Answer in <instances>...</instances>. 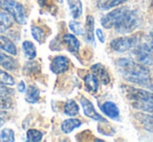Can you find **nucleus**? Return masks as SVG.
I'll return each instance as SVG.
<instances>
[{
  "label": "nucleus",
  "mask_w": 153,
  "mask_h": 142,
  "mask_svg": "<svg viewBox=\"0 0 153 142\" xmlns=\"http://www.w3.org/2000/svg\"><path fill=\"white\" fill-rule=\"evenodd\" d=\"M125 90L126 97L133 102H150L153 104V92L147 91V90L137 89V88L129 87V86H123Z\"/></svg>",
  "instance_id": "423d86ee"
},
{
  "label": "nucleus",
  "mask_w": 153,
  "mask_h": 142,
  "mask_svg": "<svg viewBox=\"0 0 153 142\" xmlns=\"http://www.w3.org/2000/svg\"><path fill=\"white\" fill-rule=\"evenodd\" d=\"M49 68L51 72L55 74H62L69 68V60L64 55H57L51 60Z\"/></svg>",
  "instance_id": "1a4fd4ad"
},
{
  "label": "nucleus",
  "mask_w": 153,
  "mask_h": 142,
  "mask_svg": "<svg viewBox=\"0 0 153 142\" xmlns=\"http://www.w3.org/2000/svg\"><path fill=\"white\" fill-rule=\"evenodd\" d=\"M132 107L135 108L136 110L143 111V112H148L153 114V104L150 102H133Z\"/></svg>",
  "instance_id": "cd10ccee"
},
{
  "label": "nucleus",
  "mask_w": 153,
  "mask_h": 142,
  "mask_svg": "<svg viewBox=\"0 0 153 142\" xmlns=\"http://www.w3.org/2000/svg\"><path fill=\"white\" fill-rule=\"evenodd\" d=\"M0 66L10 71H16L18 69L17 61L10 55L4 54L2 51H0Z\"/></svg>",
  "instance_id": "ddd939ff"
},
{
  "label": "nucleus",
  "mask_w": 153,
  "mask_h": 142,
  "mask_svg": "<svg viewBox=\"0 0 153 142\" xmlns=\"http://www.w3.org/2000/svg\"><path fill=\"white\" fill-rule=\"evenodd\" d=\"M3 122H4V121H3V119H0V127H1V125L3 124Z\"/></svg>",
  "instance_id": "4c0bfd02"
},
{
  "label": "nucleus",
  "mask_w": 153,
  "mask_h": 142,
  "mask_svg": "<svg viewBox=\"0 0 153 142\" xmlns=\"http://www.w3.org/2000/svg\"><path fill=\"white\" fill-rule=\"evenodd\" d=\"M69 28L74 35L76 36H83L84 35V28L82 26V24L80 22L76 21V20H72L69 22Z\"/></svg>",
  "instance_id": "c756f323"
},
{
  "label": "nucleus",
  "mask_w": 153,
  "mask_h": 142,
  "mask_svg": "<svg viewBox=\"0 0 153 142\" xmlns=\"http://www.w3.org/2000/svg\"><path fill=\"white\" fill-rule=\"evenodd\" d=\"M22 50L24 52L26 59L28 60H34L37 55V50L36 47H35L34 43L30 42V41H24L22 43Z\"/></svg>",
  "instance_id": "aec40b11"
},
{
  "label": "nucleus",
  "mask_w": 153,
  "mask_h": 142,
  "mask_svg": "<svg viewBox=\"0 0 153 142\" xmlns=\"http://www.w3.org/2000/svg\"><path fill=\"white\" fill-rule=\"evenodd\" d=\"M68 7L74 19H78L83 14V5L81 0H68Z\"/></svg>",
  "instance_id": "f3484780"
},
{
  "label": "nucleus",
  "mask_w": 153,
  "mask_h": 142,
  "mask_svg": "<svg viewBox=\"0 0 153 142\" xmlns=\"http://www.w3.org/2000/svg\"><path fill=\"white\" fill-rule=\"evenodd\" d=\"M96 34H97V37H98L99 41H100L101 43H104L105 42V35H104V32H102V29L98 28V29L96 30Z\"/></svg>",
  "instance_id": "473e14b6"
},
{
  "label": "nucleus",
  "mask_w": 153,
  "mask_h": 142,
  "mask_svg": "<svg viewBox=\"0 0 153 142\" xmlns=\"http://www.w3.org/2000/svg\"><path fill=\"white\" fill-rule=\"evenodd\" d=\"M127 0H100L99 1V7L104 10V11H107V10L113 9V7L123 4Z\"/></svg>",
  "instance_id": "5701e85b"
},
{
  "label": "nucleus",
  "mask_w": 153,
  "mask_h": 142,
  "mask_svg": "<svg viewBox=\"0 0 153 142\" xmlns=\"http://www.w3.org/2000/svg\"><path fill=\"white\" fill-rule=\"evenodd\" d=\"M117 67L124 79L130 83L142 86H148L150 83V70L143 64L127 57H121L117 61Z\"/></svg>",
  "instance_id": "f257e3e1"
},
{
  "label": "nucleus",
  "mask_w": 153,
  "mask_h": 142,
  "mask_svg": "<svg viewBox=\"0 0 153 142\" xmlns=\"http://www.w3.org/2000/svg\"><path fill=\"white\" fill-rule=\"evenodd\" d=\"M57 1H58L59 3H63V0H57Z\"/></svg>",
  "instance_id": "58836bf2"
},
{
  "label": "nucleus",
  "mask_w": 153,
  "mask_h": 142,
  "mask_svg": "<svg viewBox=\"0 0 153 142\" xmlns=\"http://www.w3.org/2000/svg\"><path fill=\"white\" fill-rule=\"evenodd\" d=\"M91 73L94 77L98 79V81L103 85H108L110 83V74L108 73L107 69L105 68V66H103L102 64H94V66H91Z\"/></svg>",
  "instance_id": "9d476101"
},
{
  "label": "nucleus",
  "mask_w": 153,
  "mask_h": 142,
  "mask_svg": "<svg viewBox=\"0 0 153 142\" xmlns=\"http://www.w3.org/2000/svg\"><path fill=\"white\" fill-rule=\"evenodd\" d=\"M14 94V90L11 88L4 87V85H0V96H10Z\"/></svg>",
  "instance_id": "2f4dec72"
},
{
  "label": "nucleus",
  "mask_w": 153,
  "mask_h": 142,
  "mask_svg": "<svg viewBox=\"0 0 153 142\" xmlns=\"http://www.w3.org/2000/svg\"><path fill=\"white\" fill-rule=\"evenodd\" d=\"M140 42L138 35H133L129 37H122L117 38L110 42V47L115 52H126V51L133 49Z\"/></svg>",
  "instance_id": "39448f33"
},
{
  "label": "nucleus",
  "mask_w": 153,
  "mask_h": 142,
  "mask_svg": "<svg viewBox=\"0 0 153 142\" xmlns=\"http://www.w3.org/2000/svg\"><path fill=\"white\" fill-rule=\"evenodd\" d=\"M84 84H85L86 89H87V91L89 92V93L96 94L99 89V84H100V82L98 81V79H97L92 73H89V74L84 77Z\"/></svg>",
  "instance_id": "2eb2a0df"
},
{
  "label": "nucleus",
  "mask_w": 153,
  "mask_h": 142,
  "mask_svg": "<svg viewBox=\"0 0 153 142\" xmlns=\"http://www.w3.org/2000/svg\"><path fill=\"white\" fill-rule=\"evenodd\" d=\"M12 99L10 96H0V110H7L12 107Z\"/></svg>",
  "instance_id": "7c9ffc66"
},
{
  "label": "nucleus",
  "mask_w": 153,
  "mask_h": 142,
  "mask_svg": "<svg viewBox=\"0 0 153 142\" xmlns=\"http://www.w3.org/2000/svg\"><path fill=\"white\" fill-rule=\"evenodd\" d=\"M128 7H119V9H115L113 11L109 12L108 14L102 17L101 19V24L104 28L106 29H110V28L114 27L115 24L119 22V20L125 15L128 12Z\"/></svg>",
  "instance_id": "0eeeda50"
},
{
  "label": "nucleus",
  "mask_w": 153,
  "mask_h": 142,
  "mask_svg": "<svg viewBox=\"0 0 153 142\" xmlns=\"http://www.w3.org/2000/svg\"><path fill=\"white\" fill-rule=\"evenodd\" d=\"M101 111L104 113L106 116L113 120H119L120 119V109L113 102H106L100 106Z\"/></svg>",
  "instance_id": "9b49d317"
},
{
  "label": "nucleus",
  "mask_w": 153,
  "mask_h": 142,
  "mask_svg": "<svg viewBox=\"0 0 153 142\" xmlns=\"http://www.w3.org/2000/svg\"><path fill=\"white\" fill-rule=\"evenodd\" d=\"M40 72V65L36 61H30L25 63L23 66V74L25 75H34Z\"/></svg>",
  "instance_id": "b1692460"
},
{
  "label": "nucleus",
  "mask_w": 153,
  "mask_h": 142,
  "mask_svg": "<svg viewBox=\"0 0 153 142\" xmlns=\"http://www.w3.org/2000/svg\"><path fill=\"white\" fill-rule=\"evenodd\" d=\"M148 40H149V43H152L153 44V29L150 32V34H149L148 36Z\"/></svg>",
  "instance_id": "c9c22d12"
},
{
  "label": "nucleus",
  "mask_w": 153,
  "mask_h": 142,
  "mask_svg": "<svg viewBox=\"0 0 153 142\" xmlns=\"http://www.w3.org/2000/svg\"><path fill=\"white\" fill-rule=\"evenodd\" d=\"M63 111L68 116H76L79 113V106H78V104L74 99H69L64 104Z\"/></svg>",
  "instance_id": "4be33fe9"
},
{
  "label": "nucleus",
  "mask_w": 153,
  "mask_h": 142,
  "mask_svg": "<svg viewBox=\"0 0 153 142\" xmlns=\"http://www.w3.org/2000/svg\"><path fill=\"white\" fill-rule=\"evenodd\" d=\"M132 55L138 63L143 65H153V44L152 43L137 44L132 50Z\"/></svg>",
  "instance_id": "20e7f679"
},
{
  "label": "nucleus",
  "mask_w": 153,
  "mask_h": 142,
  "mask_svg": "<svg viewBox=\"0 0 153 142\" xmlns=\"http://www.w3.org/2000/svg\"><path fill=\"white\" fill-rule=\"evenodd\" d=\"M0 9L7 12L17 23H26V11L22 4L15 0H0Z\"/></svg>",
  "instance_id": "7ed1b4c3"
},
{
  "label": "nucleus",
  "mask_w": 153,
  "mask_h": 142,
  "mask_svg": "<svg viewBox=\"0 0 153 142\" xmlns=\"http://www.w3.org/2000/svg\"><path fill=\"white\" fill-rule=\"evenodd\" d=\"M13 17L9 13L0 12V32H5L13 25Z\"/></svg>",
  "instance_id": "412c9836"
},
{
  "label": "nucleus",
  "mask_w": 153,
  "mask_h": 142,
  "mask_svg": "<svg viewBox=\"0 0 153 142\" xmlns=\"http://www.w3.org/2000/svg\"><path fill=\"white\" fill-rule=\"evenodd\" d=\"M40 91L36 86H28L25 93V100L30 104H35L39 102Z\"/></svg>",
  "instance_id": "6ab92c4d"
},
{
  "label": "nucleus",
  "mask_w": 153,
  "mask_h": 142,
  "mask_svg": "<svg viewBox=\"0 0 153 142\" xmlns=\"http://www.w3.org/2000/svg\"><path fill=\"white\" fill-rule=\"evenodd\" d=\"M63 43L66 45L68 51H70L71 53L76 54V53L79 52V49H80L81 44H80V41L78 40V39H76L74 35H70V34L64 35Z\"/></svg>",
  "instance_id": "f8f14e48"
},
{
  "label": "nucleus",
  "mask_w": 153,
  "mask_h": 142,
  "mask_svg": "<svg viewBox=\"0 0 153 142\" xmlns=\"http://www.w3.org/2000/svg\"><path fill=\"white\" fill-rule=\"evenodd\" d=\"M149 88H150V89L153 91V84H152V85H150V87H149Z\"/></svg>",
  "instance_id": "ea45409f"
},
{
  "label": "nucleus",
  "mask_w": 153,
  "mask_h": 142,
  "mask_svg": "<svg viewBox=\"0 0 153 142\" xmlns=\"http://www.w3.org/2000/svg\"><path fill=\"white\" fill-rule=\"evenodd\" d=\"M82 122L81 120L76 118H69L64 120L63 122L61 123V131L63 132L64 134H69L71 133L74 129H78L79 127H81Z\"/></svg>",
  "instance_id": "dca6fc26"
},
{
  "label": "nucleus",
  "mask_w": 153,
  "mask_h": 142,
  "mask_svg": "<svg viewBox=\"0 0 153 142\" xmlns=\"http://www.w3.org/2000/svg\"><path fill=\"white\" fill-rule=\"evenodd\" d=\"M140 24V18L136 11H129L119 20L114 25V28L120 34H130Z\"/></svg>",
  "instance_id": "f03ea898"
},
{
  "label": "nucleus",
  "mask_w": 153,
  "mask_h": 142,
  "mask_svg": "<svg viewBox=\"0 0 153 142\" xmlns=\"http://www.w3.org/2000/svg\"><path fill=\"white\" fill-rule=\"evenodd\" d=\"M0 49L7 51V53L12 55L17 54V48L16 45L13 43V41L4 36H0Z\"/></svg>",
  "instance_id": "a211bd4d"
},
{
  "label": "nucleus",
  "mask_w": 153,
  "mask_h": 142,
  "mask_svg": "<svg viewBox=\"0 0 153 142\" xmlns=\"http://www.w3.org/2000/svg\"><path fill=\"white\" fill-rule=\"evenodd\" d=\"M30 32H32L33 38L38 43H43L45 41V39H46V35H45L44 30L41 27H39V26H32Z\"/></svg>",
  "instance_id": "393cba45"
},
{
  "label": "nucleus",
  "mask_w": 153,
  "mask_h": 142,
  "mask_svg": "<svg viewBox=\"0 0 153 142\" xmlns=\"http://www.w3.org/2000/svg\"><path fill=\"white\" fill-rule=\"evenodd\" d=\"M43 138V133L38 129H28L26 133V140L28 142H39Z\"/></svg>",
  "instance_id": "a878e982"
},
{
  "label": "nucleus",
  "mask_w": 153,
  "mask_h": 142,
  "mask_svg": "<svg viewBox=\"0 0 153 142\" xmlns=\"http://www.w3.org/2000/svg\"><path fill=\"white\" fill-rule=\"evenodd\" d=\"M94 18L92 16L88 15L86 17V24H85V37L86 41L89 44L96 45L94 43Z\"/></svg>",
  "instance_id": "4468645a"
},
{
  "label": "nucleus",
  "mask_w": 153,
  "mask_h": 142,
  "mask_svg": "<svg viewBox=\"0 0 153 142\" xmlns=\"http://www.w3.org/2000/svg\"><path fill=\"white\" fill-rule=\"evenodd\" d=\"M7 112H3V111L0 110V119H3V120H4V118H7Z\"/></svg>",
  "instance_id": "f704fd0d"
},
{
  "label": "nucleus",
  "mask_w": 153,
  "mask_h": 142,
  "mask_svg": "<svg viewBox=\"0 0 153 142\" xmlns=\"http://www.w3.org/2000/svg\"><path fill=\"white\" fill-rule=\"evenodd\" d=\"M80 104H81V107L83 109V112H84V115L89 118H91L92 120H97V121H102V122H107L106 118L100 115L98 112L96 111L94 109V104H91L89 99L85 97V96H82L81 99H80Z\"/></svg>",
  "instance_id": "6e6552de"
},
{
  "label": "nucleus",
  "mask_w": 153,
  "mask_h": 142,
  "mask_svg": "<svg viewBox=\"0 0 153 142\" xmlns=\"http://www.w3.org/2000/svg\"><path fill=\"white\" fill-rule=\"evenodd\" d=\"M47 1H48V0H38L39 4H40L41 7H44V5H46Z\"/></svg>",
  "instance_id": "e433bc0d"
},
{
  "label": "nucleus",
  "mask_w": 153,
  "mask_h": 142,
  "mask_svg": "<svg viewBox=\"0 0 153 142\" xmlns=\"http://www.w3.org/2000/svg\"><path fill=\"white\" fill-rule=\"evenodd\" d=\"M0 141L2 142H14L15 141V133L11 129H3L0 132Z\"/></svg>",
  "instance_id": "bb28decb"
},
{
  "label": "nucleus",
  "mask_w": 153,
  "mask_h": 142,
  "mask_svg": "<svg viewBox=\"0 0 153 142\" xmlns=\"http://www.w3.org/2000/svg\"><path fill=\"white\" fill-rule=\"evenodd\" d=\"M0 85L14 86L15 85V79L7 72H5L3 70H0Z\"/></svg>",
  "instance_id": "c85d7f7f"
},
{
  "label": "nucleus",
  "mask_w": 153,
  "mask_h": 142,
  "mask_svg": "<svg viewBox=\"0 0 153 142\" xmlns=\"http://www.w3.org/2000/svg\"><path fill=\"white\" fill-rule=\"evenodd\" d=\"M26 90V87H25V84L24 82H20L19 85H18V91L19 92H24Z\"/></svg>",
  "instance_id": "72a5a7b5"
}]
</instances>
